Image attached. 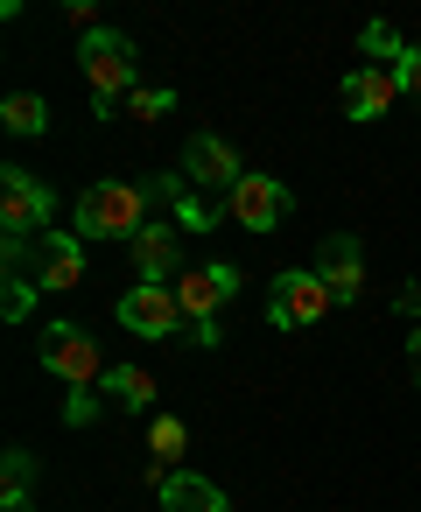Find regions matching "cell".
I'll use <instances>...</instances> for the list:
<instances>
[{
	"label": "cell",
	"instance_id": "1",
	"mask_svg": "<svg viewBox=\"0 0 421 512\" xmlns=\"http://www.w3.org/2000/svg\"><path fill=\"white\" fill-rule=\"evenodd\" d=\"M8 274H29L50 295H71L85 281V239L78 232H43V239H8Z\"/></svg>",
	"mask_w": 421,
	"mask_h": 512
},
{
	"label": "cell",
	"instance_id": "2",
	"mask_svg": "<svg viewBox=\"0 0 421 512\" xmlns=\"http://www.w3.org/2000/svg\"><path fill=\"white\" fill-rule=\"evenodd\" d=\"M71 225H78V239H134V232L148 225V190L106 176V183H92V190L78 197Z\"/></svg>",
	"mask_w": 421,
	"mask_h": 512
},
{
	"label": "cell",
	"instance_id": "3",
	"mask_svg": "<svg viewBox=\"0 0 421 512\" xmlns=\"http://www.w3.org/2000/svg\"><path fill=\"white\" fill-rule=\"evenodd\" d=\"M134 43L127 36H113V29H92V36H78V71H85V85H92V113L106 120L113 106H127L120 92H134Z\"/></svg>",
	"mask_w": 421,
	"mask_h": 512
},
{
	"label": "cell",
	"instance_id": "4",
	"mask_svg": "<svg viewBox=\"0 0 421 512\" xmlns=\"http://www.w3.org/2000/svg\"><path fill=\"white\" fill-rule=\"evenodd\" d=\"M239 295V267L232 260H190L183 274H176V302H183V316H190V337L197 344H218V309Z\"/></svg>",
	"mask_w": 421,
	"mask_h": 512
},
{
	"label": "cell",
	"instance_id": "5",
	"mask_svg": "<svg viewBox=\"0 0 421 512\" xmlns=\"http://www.w3.org/2000/svg\"><path fill=\"white\" fill-rule=\"evenodd\" d=\"M43 365H50L71 393H92V386L106 379V365H99V337L78 330V323H50V330H43Z\"/></svg>",
	"mask_w": 421,
	"mask_h": 512
},
{
	"label": "cell",
	"instance_id": "6",
	"mask_svg": "<svg viewBox=\"0 0 421 512\" xmlns=\"http://www.w3.org/2000/svg\"><path fill=\"white\" fill-rule=\"evenodd\" d=\"M50 183H36L29 169H0V232L8 239H43L50 232Z\"/></svg>",
	"mask_w": 421,
	"mask_h": 512
},
{
	"label": "cell",
	"instance_id": "7",
	"mask_svg": "<svg viewBox=\"0 0 421 512\" xmlns=\"http://www.w3.org/2000/svg\"><path fill=\"white\" fill-rule=\"evenodd\" d=\"M120 323L134 337H176V330H190V316L176 302V281H134L120 295Z\"/></svg>",
	"mask_w": 421,
	"mask_h": 512
},
{
	"label": "cell",
	"instance_id": "8",
	"mask_svg": "<svg viewBox=\"0 0 421 512\" xmlns=\"http://www.w3.org/2000/svg\"><path fill=\"white\" fill-rule=\"evenodd\" d=\"M337 302H330V288H323V274H309V267H288V274H274V288H267V316L281 323V330H302V323H316V316H330Z\"/></svg>",
	"mask_w": 421,
	"mask_h": 512
},
{
	"label": "cell",
	"instance_id": "9",
	"mask_svg": "<svg viewBox=\"0 0 421 512\" xmlns=\"http://www.w3.org/2000/svg\"><path fill=\"white\" fill-rule=\"evenodd\" d=\"M400 92H407V78H400L393 64H365V71H351V78L337 85V106H344V120H379Z\"/></svg>",
	"mask_w": 421,
	"mask_h": 512
},
{
	"label": "cell",
	"instance_id": "10",
	"mask_svg": "<svg viewBox=\"0 0 421 512\" xmlns=\"http://www.w3.org/2000/svg\"><path fill=\"white\" fill-rule=\"evenodd\" d=\"M232 218L246 225V232H274L281 218H288V183H274V176H239V190H232Z\"/></svg>",
	"mask_w": 421,
	"mask_h": 512
},
{
	"label": "cell",
	"instance_id": "11",
	"mask_svg": "<svg viewBox=\"0 0 421 512\" xmlns=\"http://www.w3.org/2000/svg\"><path fill=\"white\" fill-rule=\"evenodd\" d=\"M239 176H246V169H239V155H232L218 134H197V141L183 148V183H204V190H225V197H232Z\"/></svg>",
	"mask_w": 421,
	"mask_h": 512
},
{
	"label": "cell",
	"instance_id": "12",
	"mask_svg": "<svg viewBox=\"0 0 421 512\" xmlns=\"http://www.w3.org/2000/svg\"><path fill=\"white\" fill-rule=\"evenodd\" d=\"M323 288H330V302H358L365 295V260H358V239H323Z\"/></svg>",
	"mask_w": 421,
	"mask_h": 512
},
{
	"label": "cell",
	"instance_id": "13",
	"mask_svg": "<svg viewBox=\"0 0 421 512\" xmlns=\"http://www.w3.org/2000/svg\"><path fill=\"white\" fill-rule=\"evenodd\" d=\"M127 253H134V267H141V281H169V274H183V260H176V225H141L134 239H127Z\"/></svg>",
	"mask_w": 421,
	"mask_h": 512
},
{
	"label": "cell",
	"instance_id": "14",
	"mask_svg": "<svg viewBox=\"0 0 421 512\" xmlns=\"http://www.w3.org/2000/svg\"><path fill=\"white\" fill-rule=\"evenodd\" d=\"M155 484H162V512H232L225 491H218L211 477H197V470H169V477H155Z\"/></svg>",
	"mask_w": 421,
	"mask_h": 512
},
{
	"label": "cell",
	"instance_id": "15",
	"mask_svg": "<svg viewBox=\"0 0 421 512\" xmlns=\"http://www.w3.org/2000/svg\"><path fill=\"white\" fill-rule=\"evenodd\" d=\"M148 190V204H176V225H190V232H211L218 225V204H204L183 176H155V183H141Z\"/></svg>",
	"mask_w": 421,
	"mask_h": 512
},
{
	"label": "cell",
	"instance_id": "16",
	"mask_svg": "<svg viewBox=\"0 0 421 512\" xmlns=\"http://www.w3.org/2000/svg\"><path fill=\"white\" fill-rule=\"evenodd\" d=\"M120 407H155V372H141V365H106V379H99Z\"/></svg>",
	"mask_w": 421,
	"mask_h": 512
},
{
	"label": "cell",
	"instance_id": "17",
	"mask_svg": "<svg viewBox=\"0 0 421 512\" xmlns=\"http://www.w3.org/2000/svg\"><path fill=\"white\" fill-rule=\"evenodd\" d=\"M0 127L8 134H43L50 127V106L36 92H8V106H0Z\"/></svg>",
	"mask_w": 421,
	"mask_h": 512
},
{
	"label": "cell",
	"instance_id": "18",
	"mask_svg": "<svg viewBox=\"0 0 421 512\" xmlns=\"http://www.w3.org/2000/svg\"><path fill=\"white\" fill-rule=\"evenodd\" d=\"M148 449H155V463H176V456L190 449V428H183L176 414H155V428H148Z\"/></svg>",
	"mask_w": 421,
	"mask_h": 512
},
{
	"label": "cell",
	"instance_id": "19",
	"mask_svg": "<svg viewBox=\"0 0 421 512\" xmlns=\"http://www.w3.org/2000/svg\"><path fill=\"white\" fill-rule=\"evenodd\" d=\"M358 43H365V57H372V64H393V71H400V57H407V43H400L386 22H365V36H358Z\"/></svg>",
	"mask_w": 421,
	"mask_h": 512
},
{
	"label": "cell",
	"instance_id": "20",
	"mask_svg": "<svg viewBox=\"0 0 421 512\" xmlns=\"http://www.w3.org/2000/svg\"><path fill=\"white\" fill-rule=\"evenodd\" d=\"M29 477H36L29 449H8V512H22V505H29Z\"/></svg>",
	"mask_w": 421,
	"mask_h": 512
},
{
	"label": "cell",
	"instance_id": "21",
	"mask_svg": "<svg viewBox=\"0 0 421 512\" xmlns=\"http://www.w3.org/2000/svg\"><path fill=\"white\" fill-rule=\"evenodd\" d=\"M169 106H176V92H127V113L134 120H162Z\"/></svg>",
	"mask_w": 421,
	"mask_h": 512
},
{
	"label": "cell",
	"instance_id": "22",
	"mask_svg": "<svg viewBox=\"0 0 421 512\" xmlns=\"http://www.w3.org/2000/svg\"><path fill=\"white\" fill-rule=\"evenodd\" d=\"M29 302H36L29 274H8V316H29Z\"/></svg>",
	"mask_w": 421,
	"mask_h": 512
},
{
	"label": "cell",
	"instance_id": "23",
	"mask_svg": "<svg viewBox=\"0 0 421 512\" xmlns=\"http://www.w3.org/2000/svg\"><path fill=\"white\" fill-rule=\"evenodd\" d=\"M400 78H407V92H421V50H407V57H400Z\"/></svg>",
	"mask_w": 421,
	"mask_h": 512
},
{
	"label": "cell",
	"instance_id": "24",
	"mask_svg": "<svg viewBox=\"0 0 421 512\" xmlns=\"http://www.w3.org/2000/svg\"><path fill=\"white\" fill-rule=\"evenodd\" d=\"M407 351H414V365H421V323H414V337H407ZM421 379V372H414Z\"/></svg>",
	"mask_w": 421,
	"mask_h": 512
}]
</instances>
